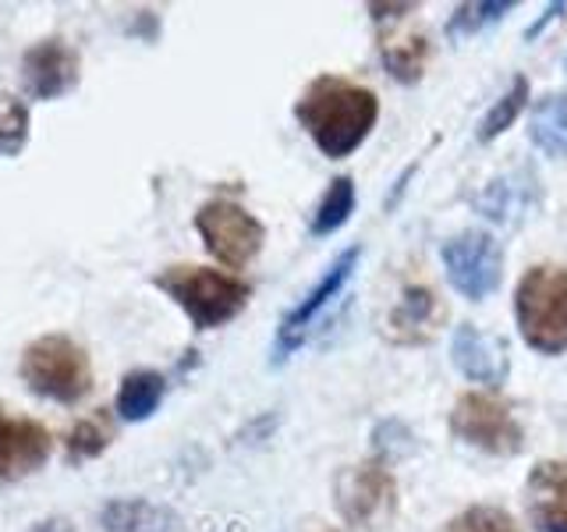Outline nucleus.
Wrapping results in <instances>:
<instances>
[{"instance_id":"obj_1","label":"nucleus","mask_w":567,"mask_h":532,"mask_svg":"<svg viewBox=\"0 0 567 532\" xmlns=\"http://www.w3.org/2000/svg\"><path fill=\"white\" fill-rule=\"evenodd\" d=\"M295 117L330 160H344L369 139L380 121V100L372 89L341 75H319L295 103Z\"/></svg>"},{"instance_id":"obj_2","label":"nucleus","mask_w":567,"mask_h":532,"mask_svg":"<svg viewBox=\"0 0 567 532\" xmlns=\"http://www.w3.org/2000/svg\"><path fill=\"white\" fill-rule=\"evenodd\" d=\"M153 284L164 291L174 306L192 319L195 330H217L245 313L248 298H252V284L238 274L213 270L199 263H174L164 266Z\"/></svg>"},{"instance_id":"obj_3","label":"nucleus","mask_w":567,"mask_h":532,"mask_svg":"<svg viewBox=\"0 0 567 532\" xmlns=\"http://www.w3.org/2000/svg\"><path fill=\"white\" fill-rule=\"evenodd\" d=\"M18 380L47 401L79 405L93 395V359L71 334L50 330L18 355Z\"/></svg>"},{"instance_id":"obj_4","label":"nucleus","mask_w":567,"mask_h":532,"mask_svg":"<svg viewBox=\"0 0 567 532\" xmlns=\"http://www.w3.org/2000/svg\"><path fill=\"white\" fill-rule=\"evenodd\" d=\"M514 316L528 348L543 355L567 351V266L536 263L514 291Z\"/></svg>"},{"instance_id":"obj_5","label":"nucleus","mask_w":567,"mask_h":532,"mask_svg":"<svg viewBox=\"0 0 567 532\" xmlns=\"http://www.w3.org/2000/svg\"><path fill=\"white\" fill-rule=\"evenodd\" d=\"M337 514L354 532L380 529L398 511V483L383 458H365L359 466L344 469L333 483Z\"/></svg>"},{"instance_id":"obj_6","label":"nucleus","mask_w":567,"mask_h":532,"mask_svg":"<svg viewBox=\"0 0 567 532\" xmlns=\"http://www.w3.org/2000/svg\"><path fill=\"white\" fill-rule=\"evenodd\" d=\"M195 231L213 259H220L227 270H245L262 253L266 227L235 200H209L195 209Z\"/></svg>"},{"instance_id":"obj_7","label":"nucleus","mask_w":567,"mask_h":532,"mask_svg":"<svg viewBox=\"0 0 567 532\" xmlns=\"http://www.w3.org/2000/svg\"><path fill=\"white\" fill-rule=\"evenodd\" d=\"M451 433L457 440L472 443L475 451L511 458L525 448V433L518 419L511 416V405L501 398L483 395V390H468L451 408Z\"/></svg>"},{"instance_id":"obj_8","label":"nucleus","mask_w":567,"mask_h":532,"mask_svg":"<svg viewBox=\"0 0 567 532\" xmlns=\"http://www.w3.org/2000/svg\"><path fill=\"white\" fill-rule=\"evenodd\" d=\"M359 256H362V245H351L344 248L341 256H337L323 277H319L312 288L306 291V298L295 301V306L280 316V327H277V337H274V355H270V362L280 366V362H288L291 355L306 345V337L309 330L316 327V319L327 313V306L344 291V284L351 280L354 274V266H359Z\"/></svg>"},{"instance_id":"obj_9","label":"nucleus","mask_w":567,"mask_h":532,"mask_svg":"<svg viewBox=\"0 0 567 532\" xmlns=\"http://www.w3.org/2000/svg\"><path fill=\"white\" fill-rule=\"evenodd\" d=\"M440 259L451 288L472 301H483L504 280V248L486 231H465V235L447 238L440 248Z\"/></svg>"},{"instance_id":"obj_10","label":"nucleus","mask_w":567,"mask_h":532,"mask_svg":"<svg viewBox=\"0 0 567 532\" xmlns=\"http://www.w3.org/2000/svg\"><path fill=\"white\" fill-rule=\"evenodd\" d=\"M369 11L380 25V58L386 75L404 85L422 82L433 61V40L425 29H404V18H412L419 4H369Z\"/></svg>"},{"instance_id":"obj_11","label":"nucleus","mask_w":567,"mask_h":532,"mask_svg":"<svg viewBox=\"0 0 567 532\" xmlns=\"http://www.w3.org/2000/svg\"><path fill=\"white\" fill-rule=\"evenodd\" d=\"M82 79V58L79 50L64 43L61 35H50V40L32 43L22 61H18V82H22V93L35 103H50L68 96L71 89Z\"/></svg>"},{"instance_id":"obj_12","label":"nucleus","mask_w":567,"mask_h":532,"mask_svg":"<svg viewBox=\"0 0 567 532\" xmlns=\"http://www.w3.org/2000/svg\"><path fill=\"white\" fill-rule=\"evenodd\" d=\"M50 458V426L32 416H14L8 405H0V487H14L29 475H40Z\"/></svg>"},{"instance_id":"obj_13","label":"nucleus","mask_w":567,"mask_h":532,"mask_svg":"<svg viewBox=\"0 0 567 532\" xmlns=\"http://www.w3.org/2000/svg\"><path fill=\"white\" fill-rule=\"evenodd\" d=\"M451 362L465 380L501 390L511 377L507 345L496 334H483L475 324H461L451 337Z\"/></svg>"},{"instance_id":"obj_14","label":"nucleus","mask_w":567,"mask_h":532,"mask_svg":"<svg viewBox=\"0 0 567 532\" xmlns=\"http://www.w3.org/2000/svg\"><path fill=\"white\" fill-rule=\"evenodd\" d=\"M525 514L539 532H567V458L532 466L525 483Z\"/></svg>"},{"instance_id":"obj_15","label":"nucleus","mask_w":567,"mask_h":532,"mask_svg":"<svg viewBox=\"0 0 567 532\" xmlns=\"http://www.w3.org/2000/svg\"><path fill=\"white\" fill-rule=\"evenodd\" d=\"M443 319H447V309L430 284H408L401 301L386 316V337L394 345H430Z\"/></svg>"},{"instance_id":"obj_16","label":"nucleus","mask_w":567,"mask_h":532,"mask_svg":"<svg viewBox=\"0 0 567 532\" xmlns=\"http://www.w3.org/2000/svg\"><path fill=\"white\" fill-rule=\"evenodd\" d=\"M536 206H539V182L532 171H514V174L496 177V182L486 185V192L475 200V209L496 224H518L525 213Z\"/></svg>"},{"instance_id":"obj_17","label":"nucleus","mask_w":567,"mask_h":532,"mask_svg":"<svg viewBox=\"0 0 567 532\" xmlns=\"http://www.w3.org/2000/svg\"><path fill=\"white\" fill-rule=\"evenodd\" d=\"M103 532H174L182 525L177 511L167 504L142 501V497H114L96 514Z\"/></svg>"},{"instance_id":"obj_18","label":"nucleus","mask_w":567,"mask_h":532,"mask_svg":"<svg viewBox=\"0 0 567 532\" xmlns=\"http://www.w3.org/2000/svg\"><path fill=\"white\" fill-rule=\"evenodd\" d=\"M167 398V377L159 369H128L117 387V419L121 422H146L159 412Z\"/></svg>"},{"instance_id":"obj_19","label":"nucleus","mask_w":567,"mask_h":532,"mask_svg":"<svg viewBox=\"0 0 567 532\" xmlns=\"http://www.w3.org/2000/svg\"><path fill=\"white\" fill-rule=\"evenodd\" d=\"M528 139L539 153L554 156V160H567V96L564 93L543 96L536 106H532Z\"/></svg>"},{"instance_id":"obj_20","label":"nucleus","mask_w":567,"mask_h":532,"mask_svg":"<svg viewBox=\"0 0 567 532\" xmlns=\"http://www.w3.org/2000/svg\"><path fill=\"white\" fill-rule=\"evenodd\" d=\"M117 440V426L106 408L93 416H82L71 422V430L64 433V461L68 466H82V461L100 458L111 443Z\"/></svg>"},{"instance_id":"obj_21","label":"nucleus","mask_w":567,"mask_h":532,"mask_svg":"<svg viewBox=\"0 0 567 532\" xmlns=\"http://www.w3.org/2000/svg\"><path fill=\"white\" fill-rule=\"evenodd\" d=\"M514 8H518L514 0H475V4H457L454 14L447 18V40L451 43L472 40V35L496 25Z\"/></svg>"},{"instance_id":"obj_22","label":"nucleus","mask_w":567,"mask_h":532,"mask_svg":"<svg viewBox=\"0 0 567 532\" xmlns=\"http://www.w3.org/2000/svg\"><path fill=\"white\" fill-rule=\"evenodd\" d=\"M351 213H354V182L341 174V177H333L327 195L319 200L309 231L316 238H327V235H333L337 227H344L351 221Z\"/></svg>"},{"instance_id":"obj_23","label":"nucleus","mask_w":567,"mask_h":532,"mask_svg":"<svg viewBox=\"0 0 567 532\" xmlns=\"http://www.w3.org/2000/svg\"><path fill=\"white\" fill-rule=\"evenodd\" d=\"M525 100H528V79H525V75L511 79L507 93L489 106V111L483 114V121H478V132H475V135H478V142H493V139H501V135L511 129V124L518 121Z\"/></svg>"},{"instance_id":"obj_24","label":"nucleus","mask_w":567,"mask_h":532,"mask_svg":"<svg viewBox=\"0 0 567 532\" xmlns=\"http://www.w3.org/2000/svg\"><path fill=\"white\" fill-rule=\"evenodd\" d=\"M32 114L29 103L14 93H0V156H18L29 142Z\"/></svg>"},{"instance_id":"obj_25","label":"nucleus","mask_w":567,"mask_h":532,"mask_svg":"<svg viewBox=\"0 0 567 532\" xmlns=\"http://www.w3.org/2000/svg\"><path fill=\"white\" fill-rule=\"evenodd\" d=\"M443 532H522V529H518V522H514L504 508L472 504V508H465L461 514H454Z\"/></svg>"},{"instance_id":"obj_26","label":"nucleus","mask_w":567,"mask_h":532,"mask_svg":"<svg viewBox=\"0 0 567 532\" xmlns=\"http://www.w3.org/2000/svg\"><path fill=\"white\" fill-rule=\"evenodd\" d=\"M25 532H75V522H71L68 514H47V519L32 522Z\"/></svg>"},{"instance_id":"obj_27","label":"nucleus","mask_w":567,"mask_h":532,"mask_svg":"<svg viewBox=\"0 0 567 532\" xmlns=\"http://www.w3.org/2000/svg\"><path fill=\"white\" fill-rule=\"evenodd\" d=\"M564 11H567L564 4H554V8H549V11H546V14L539 18V22H536V25H532V29H528V40H536V35H539V32H543V29H546L549 22H554V18H557V14H564Z\"/></svg>"},{"instance_id":"obj_28","label":"nucleus","mask_w":567,"mask_h":532,"mask_svg":"<svg viewBox=\"0 0 567 532\" xmlns=\"http://www.w3.org/2000/svg\"><path fill=\"white\" fill-rule=\"evenodd\" d=\"M323 532H330V529H323Z\"/></svg>"}]
</instances>
